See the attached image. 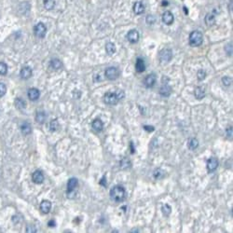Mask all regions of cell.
<instances>
[{
  "label": "cell",
  "mask_w": 233,
  "mask_h": 233,
  "mask_svg": "<svg viewBox=\"0 0 233 233\" xmlns=\"http://www.w3.org/2000/svg\"><path fill=\"white\" fill-rule=\"evenodd\" d=\"M126 196V191L125 188L122 186L116 185L115 187H113L110 190V197L113 200L116 201V202H121L125 199Z\"/></svg>",
  "instance_id": "obj_1"
},
{
  "label": "cell",
  "mask_w": 233,
  "mask_h": 233,
  "mask_svg": "<svg viewBox=\"0 0 233 233\" xmlns=\"http://www.w3.org/2000/svg\"><path fill=\"white\" fill-rule=\"evenodd\" d=\"M203 42V36L200 31H193L189 35V44L192 47H199Z\"/></svg>",
  "instance_id": "obj_2"
},
{
  "label": "cell",
  "mask_w": 233,
  "mask_h": 233,
  "mask_svg": "<svg viewBox=\"0 0 233 233\" xmlns=\"http://www.w3.org/2000/svg\"><path fill=\"white\" fill-rule=\"evenodd\" d=\"M34 33H35L36 37H37L39 38H43L46 36L47 27L45 26V24L43 23H38L34 27Z\"/></svg>",
  "instance_id": "obj_3"
},
{
  "label": "cell",
  "mask_w": 233,
  "mask_h": 233,
  "mask_svg": "<svg viewBox=\"0 0 233 233\" xmlns=\"http://www.w3.org/2000/svg\"><path fill=\"white\" fill-rule=\"evenodd\" d=\"M103 100H104V103L106 104H110V105H114V104H116L119 103V98L118 96H116V94L114 92H106L103 96Z\"/></svg>",
  "instance_id": "obj_4"
},
{
  "label": "cell",
  "mask_w": 233,
  "mask_h": 233,
  "mask_svg": "<svg viewBox=\"0 0 233 233\" xmlns=\"http://www.w3.org/2000/svg\"><path fill=\"white\" fill-rule=\"evenodd\" d=\"M120 76V71L116 67L114 66H110L108 68H106L105 70V77L107 79L109 80H114L116 78H118Z\"/></svg>",
  "instance_id": "obj_5"
},
{
  "label": "cell",
  "mask_w": 233,
  "mask_h": 233,
  "mask_svg": "<svg viewBox=\"0 0 233 233\" xmlns=\"http://www.w3.org/2000/svg\"><path fill=\"white\" fill-rule=\"evenodd\" d=\"M173 58V52L170 49H163L160 51V60L162 63H169Z\"/></svg>",
  "instance_id": "obj_6"
},
{
  "label": "cell",
  "mask_w": 233,
  "mask_h": 233,
  "mask_svg": "<svg viewBox=\"0 0 233 233\" xmlns=\"http://www.w3.org/2000/svg\"><path fill=\"white\" fill-rule=\"evenodd\" d=\"M127 39L131 43H136L139 40V33L137 30H131L127 34Z\"/></svg>",
  "instance_id": "obj_7"
},
{
  "label": "cell",
  "mask_w": 233,
  "mask_h": 233,
  "mask_svg": "<svg viewBox=\"0 0 233 233\" xmlns=\"http://www.w3.org/2000/svg\"><path fill=\"white\" fill-rule=\"evenodd\" d=\"M32 180L36 184H41L44 181V174L41 171H35L32 174Z\"/></svg>",
  "instance_id": "obj_8"
},
{
  "label": "cell",
  "mask_w": 233,
  "mask_h": 233,
  "mask_svg": "<svg viewBox=\"0 0 233 233\" xmlns=\"http://www.w3.org/2000/svg\"><path fill=\"white\" fill-rule=\"evenodd\" d=\"M174 15H173V13L171 11H165L163 13V15H162V22L165 24L171 25L174 23Z\"/></svg>",
  "instance_id": "obj_9"
},
{
  "label": "cell",
  "mask_w": 233,
  "mask_h": 233,
  "mask_svg": "<svg viewBox=\"0 0 233 233\" xmlns=\"http://www.w3.org/2000/svg\"><path fill=\"white\" fill-rule=\"evenodd\" d=\"M218 167V160L215 158H210L207 161V170L209 172H213Z\"/></svg>",
  "instance_id": "obj_10"
},
{
  "label": "cell",
  "mask_w": 233,
  "mask_h": 233,
  "mask_svg": "<svg viewBox=\"0 0 233 233\" xmlns=\"http://www.w3.org/2000/svg\"><path fill=\"white\" fill-rule=\"evenodd\" d=\"M32 75H33V71H32L31 67H29V66H24V67H23L22 70H21V72H20V76H21V77L24 78V79H28V78H30V77H32Z\"/></svg>",
  "instance_id": "obj_11"
},
{
  "label": "cell",
  "mask_w": 233,
  "mask_h": 233,
  "mask_svg": "<svg viewBox=\"0 0 233 233\" xmlns=\"http://www.w3.org/2000/svg\"><path fill=\"white\" fill-rule=\"evenodd\" d=\"M157 77L155 74H149L147 76V77L145 78V85L147 88H151L154 86V84L156 83Z\"/></svg>",
  "instance_id": "obj_12"
},
{
  "label": "cell",
  "mask_w": 233,
  "mask_h": 233,
  "mask_svg": "<svg viewBox=\"0 0 233 233\" xmlns=\"http://www.w3.org/2000/svg\"><path fill=\"white\" fill-rule=\"evenodd\" d=\"M28 98L31 100V101H37L39 96H40V92L36 88H31L28 90Z\"/></svg>",
  "instance_id": "obj_13"
},
{
  "label": "cell",
  "mask_w": 233,
  "mask_h": 233,
  "mask_svg": "<svg viewBox=\"0 0 233 233\" xmlns=\"http://www.w3.org/2000/svg\"><path fill=\"white\" fill-rule=\"evenodd\" d=\"M51 209V202L50 200H42V202L40 203V211L44 213H50Z\"/></svg>",
  "instance_id": "obj_14"
},
{
  "label": "cell",
  "mask_w": 233,
  "mask_h": 233,
  "mask_svg": "<svg viewBox=\"0 0 233 233\" xmlns=\"http://www.w3.org/2000/svg\"><path fill=\"white\" fill-rule=\"evenodd\" d=\"M171 92H172V88L167 83H163V85L160 89V94L164 97H167L171 94Z\"/></svg>",
  "instance_id": "obj_15"
},
{
  "label": "cell",
  "mask_w": 233,
  "mask_h": 233,
  "mask_svg": "<svg viewBox=\"0 0 233 233\" xmlns=\"http://www.w3.org/2000/svg\"><path fill=\"white\" fill-rule=\"evenodd\" d=\"M135 70L136 72L138 73H142L146 70V64H145V62L143 59L141 58H138L136 60V63H135Z\"/></svg>",
  "instance_id": "obj_16"
},
{
  "label": "cell",
  "mask_w": 233,
  "mask_h": 233,
  "mask_svg": "<svg viewBox=\"0 0 233 233\" xmlns=\"http://www.w3.org/2000/svg\"><path fill=\"white\" fill-rule=\"evenodd\" d=\"M77 183H78V181L77 178H75V177L70 178L68 180V183H67V192L75 190V188L77 187Z\"/></svg>",
  "instance_id": "obj_17"
},
{
  "label": "cell",
  "mask_w": 233,
  "mask_h": 233,
  "mask_svg": "<svg viewBox=\"0 0 233 233\" xmlns=\"http://www.w3.org/2000/svg\"><path fill=\"white\" fill-rule=\"evenodd\" d=\"M134 11L135 14H138V15L144 13V11H145V6H144V4L142 2H140V1L136 2L134 4Z\"/></svg>",
  "instance_id": "obj_18"
},
{
  "label": "cell",
  "mask_w": 233,
  "mask_h": 233,
  "mask_svg": "<svg viewBox=\"0 0 233 233\" xmlns=\"http://www.w3.org/2000/svg\"><path fill=\"white\" fill-rule=\"evenodd\" d=\"M21 131L22 133L24 134V135H27V134H30L31 132H32V126L30 123L28 122H24L22 125H21Z\"/></svg>",
  "instance_id": "obj_19"
},
{
  "label": "cell",
  "mask_w": 233,
  "mask_h": 233,
  "mask_svg": "<svg viewBox=\"0 0 233 233\" xmlns=\"http://www.w3.org/2000/svg\"><path fill=\"white\" fill-rule=\"evenodd\" d=\"M92 128L96 131V132H101L103 129V123L101 120L96 119L92 121Z\"/></svg>",
  "instance_id": "obj_20"
},
{
  "label": "cell",
  "mask_w": 233,
  "mask_h": 233,
  "mask_svg": "<svg viewBox=\"0 0 233 233\" xmlns=\"http://www.w3.org/2000/svg\"><path fill=\"white\" fill-rule=\"evenodd\" d=\"M194 94L198 100H201L205 96V90L201 87H197L194 90Z\"/></svg>",
  "instance_id": "obj_21"
},
{
  "label": "cell",
  "mask_w": 233,
  "mask_h": 233,
  "mask_svg": "<svg viewBox=\"0 0 233 233\" xmlns=\"http://www.w3.org/2000/svg\"><path fill=\"white\" fill-rule=\"evenodd\" d=\"M105 51L108 55H113L116 52V46L112 42H108L105 45Z\"/></svg>",
  "instance_id": "obj_22"
},
{
  "label": "cell",
  "mask_w": 233,
  "mask_h": 233,
  "mask_svg": "<svg viewBox=\"0 0 233 233\" xmlns=\"http://www.w3.org/2000/svg\"><path fill=\"white\" fill-rule=\"evenodd\" d=\"M14 103H15V106L20 110H23L26 107V102L22 98H16Z\"/></svg>",
  "instance_id": "obj_23"
},
{
  "label": "cell",
  "mask_w": 233,
  "mask_h": 233,
  "mask_svg": "<svg viewBox=\"0 0 233 233\" xmlns=\"http://www.w3.org/2000/svg\"><path fill=\"white\" fill-rule=\"evenodd\" d=\"M63 66V63L59 60V59H52L51 61V67L54 70H59L60 68H62Z\"/></svg>",
  "instance_id": "obj_24"
},
{
  "label": "cell",
  "mask_w": 233,
  "mask_h": 233,
  "mask_svg": "<svg viewBox=\"0 0 233 233\" xmlns=\"http://www.w3.org/2000/svg\"><path fill=\"white\" fill-rule=\"evenodd\" d=\"M45 121H46V114H45V112H43V111L37 112V115H36V121L38 122V123H40V124H42V123L45 122Z\"/></svg>",
  "instance_id": "obj_25"
},
{
  "label": "cell",
  "mask_w": 233,
  "mask_h": 233,
  "mask_svg": "<svg viewBox=\"0 0 233 233\" xmlns=\"http://www.w3.org/2000/svg\"><path fill=\"white\" fill-rule=\"evenodd\" d=\"M214 23H215V17H214L213 14L209 13V14H207V15L205 16V24H206L208 26L213 25Z\"/></svg>",
  "instance_id": "obj_26"
},
{
  "label": "cell",
  "mask_w": 233,
  "mask_h": 233,
  "mask_svg": "<svg viewBox=\"0 0 233 233\" xmlns=\"http://www.w3.org/2000/svg\"><path fill=\"white\" fill-rule=\"evenodd\" d=\"M44 7L47 11H51L55 7L54 0H44Z\"/></svg>",
  "instance_id": "obj_27"
},
{
  "label": "cell",
  "mask_w": 233,
  "mask_h": 233,
  "mask_svg": "<svg viewBox=\"0 0 233 233\" xmlns=\"http://www.w3.org/2000/svg\"><path fill=\"white\" fill-rule=\"evenodd\" d=\"M198 146H199V141H198L196 138L190 139V140L188 141V143H187V147H188V148L191 149V150L196 149V148L198 147Z\"/></svg>",
  "instance_id": "obj_28"
},
{
  "label": "cell",
  "mask_w": 233,
  "mask_h": 233,
  "mask_svg": "<svg viewBox=\"0 0 233 233\" xmlns=\"http://www.w3.org/2000/svg\"><path fill=\"white\" fill-rule=\"evenodd\" d=\"M161 212H162V213H163V215H165V216H168V215H170V213H171V212H172V208H171V206L169 205V204H163L162 205V207H161Z\"/></svg>",
  "instance_id": "obj_29"
},
{
  "label": "cell",
  "mask_w": 233,
  "mask_h": 233,
  "mask_svg": "<svg viewBox=\"0 0 233 233\" xmlns=\"http://www.w3.org/2000/svg\"><path fill=\"white\" fill-rule=\"evenodd\" d=\"M60 125H59V122L57 120H53L50 122V130L51 132H56L58 129H59Z\"/></svg>",
  "instance_id": "obj_30"
},
{
  "label": "cell",
  "mask_w": 233,
  "mask_h": 233,
  "mask_svg": "<svg viewBox=\"0 0 233 233\" xmlns=\"http://www.w3.org/2000/svg\"><path fill=\"white\" fill-rule=\"evenodd\" d=\"M131 165H132V163H131V161H130V160H128L127 158H124L123 160H121V167L122 168V169H129V168H131Z\"/></svg>",
  "instance_id": "obj_31"
},
{
  "label": "cell",
  "mask_w": 233,
  "mask_h": 233,
  "mask_svg": "<svg viewBox=\"0 0 233 233\" xmlns=\"http://www.w3.org/2000/svg\"><path fill=\"white\" fill-rule=\"evenodd\" d=\"M7 72H8V65L5 63L1 62L0 63V75L5 76Z\"/></svg>",
  "instance_id": "obj_32"
},
{
  "label": "cell",
  "mask_w": 233,
  "mask_h": 233,
  "mask_svg": "<svg viewBox=\"0 0 233 233\" xmlns=\"http://www.w3.org/2000/svg\"><path fill=\"white\" fill-rule=\"evenodd\" d=\"M197 77L200 81L203 80L205 77H206V72L203 70V69H200L197 73Z\"/></svg>",
  "instance_id": "obj_33"
},
{
  "label": "cell",
  "mask_w": 233,
  "mask_h": 233,
  "mask_svg": "<svg viewBox=\"0 0 233 233\" xmlns=\"http://www.w3.org/2000/svg\"><path fill=\"white\" fill-rule=\"evenodd\" d=\"M6 92H7V86L4 83L0 82V97L4 96Z\"/></svg>",
  "instance_id": "obj_34"
},
{
  "label": "cell",
  "mask_w": 233,
  "mask_h": 233,
  "mask_svg": "<svg viewBox=\"0 0 233 233\" xmlns=\"http://www.w3.org/2000/svg\"><path fill=\"white\" fill-rule=\"evenodd\" d=\"M222 82L225 86H230L232 83V79L230 77H222Z\"/></svg>",
  "instance_id": "obj_35"
},
{
  "label": "cell",
  "mask_w": 233,
  "mask_h": 233,
  "mask_svg": "<svg viewBox=\"0 0 233 233\" xmlns=\"http://www.w3.org/2000/svg\"><path fill=\"white\" fill-rule=\"evenodd\" d=\"M115 93L116 94V96H118L119 100H121V99H123L125 97V93H124V91L122 90H116L115 91Z\"/></svg>",
  "instance_id": "obj_36"
},
{
  "label": "cell",
  "mask_w": 233,
  "mask_h": 233,
  "mask_svg": "<svg viewBox=\"0 0 233 233\" xmlns=\"http://www.w3.org/2000/svg\"><path fill=\"white\" fill-rule=\"evenodd\" d=\"M155 22H156L155 16H153V15H148V16L147 17V23L148 24H155Z\"/></svg>",
  "instance_id": "obj_37"
},
{
  "label": "cell",
  "mask_w": 233,
  "mask_h": 233,
  "mask_svg": "<svg viewBox=\"0 0 233 233\" xmlns=\"http://www.w3.org/2000/svg\"><path fill=\"white\" fill-rule=\"evenodd\" d=\"M225 50H226V52L229 56L232 55V45H231V43H229L228 45H226Z\"/></svg>",
  "instance_id": "obj_38"
},
{
  "label": "cell",
  "mask_w": 233,
  "mask_h": 233,
  "mask_svg": "<svg viewBox=\"0 0 233 233\" xmlns=\"http://www.w3.org/2000/svg\"><path fill=\"white\" fill-rule=\"evenodd\" d=\"M162 174V171L160 170V169H157L155 172H154V176L156 177V178H160V177H161V174Z\"/></svg>",
  "instance_id": "obj_39"
},
{
  "label": "cell",
  "mask_w": 233,
  "mask_h": 233,
  "mask_svg": "<svg viewBox=\"0 0 233 233\" xmlns=\"http://www.w3.org/2000/svg\"><path fill=\"white\" fill-rule=\"evenodd\" d=\"M37 228H35V226H28L27 227H26V232H37Z\"/></svg>",
  "instance_id": "obj_40"
},
{
  "label": "cell",
  "mask_w": 233,
  "mask_h": 233,
  "mask_svg": "<svg viewBox=\"0 0 233 233\" xmlns=\"http://www.w3.org/2000/svg\"><path fill=\"white\" fill-rule=\"evenodd\" d=\"M146 131H147V132H153L154 131V127L153 126H148V125H144V127H143Z\"/></svg>",
  "instance_id": "obj_41"
},
{
  "label": "cell",
  "mask_w": 233,
  "mask_h": 233,
  "mask_svg": "<svg viewBox=\"0 0 233 233\" xmlns=\"http://www.w3.org/2000/svg\"><path fill=\"white\" fill-rule=\"evenodd\" d=\"M48 226H49L50 227H54V226H56V222H55V220H53V219L50 220V221L48 222Z\"/></svg>",
  "instance_id": "obj_42"
},
{
  "label": "cell",
  "mask_w": 233,
  "mask_h": 233,
  "mask_svg": "<svg viewBox=\"0 0 233 233\" xmlns=\"http://www.w3.org/2000/svg\"><path fill=\"white\" fill-rule=\"evenodd\" d=\"M226 134L228 135V137H230V138L232 137V128L231 127L226 130Z\"/></svg>",
  "instance_id": "obj_43"
},
{
  "label": "cell",
  "mask_w": 233,
  "mask_h": 233,
  "mask_svg": "<svg viewBox=\"0 0 233 233\" xmlns=\"http://www.w3.org/2000/svg\"><path fill=\"white\" fill-rule=\"evenodd\" d=\"M104 181H105V175L102 178V180H100V185H103V186H106L105 184H104Z\"/></svg>",
  "instance_id": "obj_44"
},
{
  "label": "cell",
  "mask_w": 233,
  "mask_h": 233,
  "mask_svg": "<svg viewBox=\"0 0 233 233\" xmlns=\"http://www.w3.org/2000/svg\"><path fill=\"white\" fill-rule=\"evenodd\" d=\"M131 147H132V153H134V145H133V143H131Z\"/></svg>",
  "instance_id": "obj_45"
},
{
  "label": "cell",
  "mask_w": 233,
  "mask_h": 233,
  "mask_svg": "<svg viewBox=\"0 0 233 233\" xmlns=\"http://www.w3.org/2000/svg\"><path fill=\"white\" fill-rule=\"evenodd\" d=\"M229 9H230V11L232 10V0L230 1V4H229Z\"/></svg>",
  "instance_id": "obj_46"
}]
</instances>
